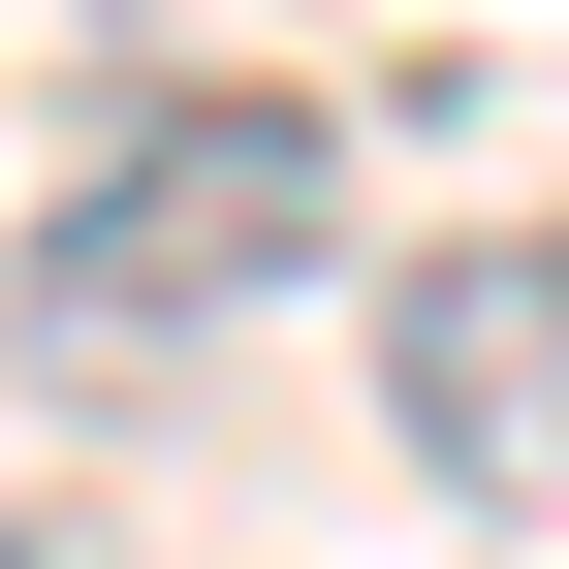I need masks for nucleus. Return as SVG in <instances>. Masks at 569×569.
Wrapping results in <instances>:
<instances>
[{
	"label": "nucleus",
	"mask_w": 569,
	"mask_h": 569,
	"mask_svg": "<svg viewBox=\"0 0 569 569\" xmlns=\"http://www.w3.org/2000/svg\"><path fill=\"white\" fill-rule=\"evenodd\" d=\"M0 569H63V538H32V507H0Z\"/></svg>",
	"instance_id": "obj_3"
},
{
	"label": "nucleus",
	"mask_w": 569,
	"mask_h": 569,
	"mask_svg": "<svg viewBox=\"0 0 569 569\" xmlns=\"http://www.w3.org/2000/svg\"><path fill=\"white\" fill-rule=\"evenodd\" d=\"M380 411L443 507H569V222H443L380 284Z\"/></svg>",
	"instance_id": "obj_2"
},
{
	"label": "nucleus",
	"mask_w": 569,
	"mask_h": 569,
	"mask_svg": "<svg viewBox=\"0 0 569 569\" xmlns=\"http://www.w3.org/2000/svg\"><path fill=\"white\" fill-rule=\"evenodd\" d=\"M348 222V127L317 96H127L96 159L32 190V348H190V317H284Z\"/></svg>",
	"instance_id": "obj_1"
}]
</instances>
